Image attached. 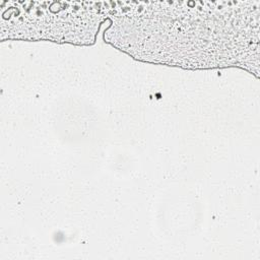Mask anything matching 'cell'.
Masks as SVG:
<instances>
[{
  "mask_svg": "<svg viewBox=\"0 0 260 260\" xmlns=\"http://www.w3.org/2000/svg\"><path fill=\"white\" fill-rule=\"evenodd\" d=\"M115 8L105 40L133 58L181 66H237L258 77L259 1L242 6Z\"/></svg>",
  "mask_w": 260,
  "mask_h": 260,
  "instance_id": "cell-1",
  "label": "cell"
}]
</instances>
